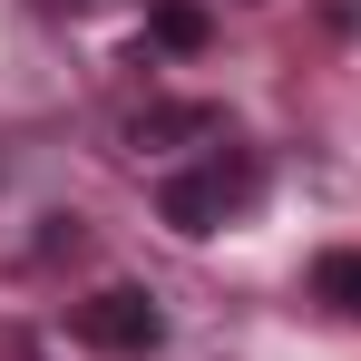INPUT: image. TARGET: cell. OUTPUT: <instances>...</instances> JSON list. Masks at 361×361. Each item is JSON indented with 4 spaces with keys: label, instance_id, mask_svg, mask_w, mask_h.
I'll use <instances>...</instances> for the list:
<instances>
[{
    "label": "cell",
    "instance_id": "6da1fadb",
    "mask_svg": "<svg viewBox=\"0 0 361 361\" xmlns=\"http://www.w3.org/2000/svg\"><path fill=\"white\" fill-rule=\"evenodd\" d=\"M254 195H264V166H254L244 147H215L205 166H185V176L157 185V215H166L176 235H215V225H225V215H244Z\"/></svg>",
    "mask_w": 361,
    "mask_h": 361
},
{
    "label": "cell",
    "instance_id": "7a4b0ae2",
    "mask_svg": "<svg viewBox=\"0 0 361 361\" xmlns=\"http://www.w3.org/2000/svg\"><path fill=\"white\" fill-rule=\"evenodd\" d=\"M68 332L88 352H108V361H147L166 342V312H157V293H137V283H98V293L68 312Z\"/></svg>",
    "mask_w": 361,
    "mask_h": 361
},
{
    "label": "cell",
    "instance_id": "3957f363",
    "mask_svg": "<svg viewBox=\"0 0 361 361\" xmlns=\"http://www.w3.org/2000/svg\"><path fill=\"white\" fill-rule=\"evenodd\" d=\"M312 293L332 302L342 322H361V254H352V244H332V254H312Z\"/></svg>",
    "mask_w": 361,
    "mask_h": 361
},
{
    "label": "cell",
    "instance_id": "277c9868",
    "mask_svg": "<svg viewBox=\"0 0 361 361\" xmlns=\"http://www.w3.org/2000/svg\"><path fill=\"white\" fill-rule=\"evenodd\" d=\"M147 39L157 49H205V10L195 0H147Z\"/></svg>",
    "mask_w": 361,
    "mask_h": 361
},
{
    "label": "cell",
    "instance_id": "5b68a950",
    "mask_svg": "<svg viewBox=\"0 0 361 361\" xmlns=\"http://www.w3.org/2000/svg\"><path fill=\"white\" fill-rule=\"evenodd\" d=\"M215 127H225L215 108H147L127 137H137V147H166V137H215Z\"/></svg>",
    "mask_w": 361,
    "mask_h": 361
}]
</instances>
